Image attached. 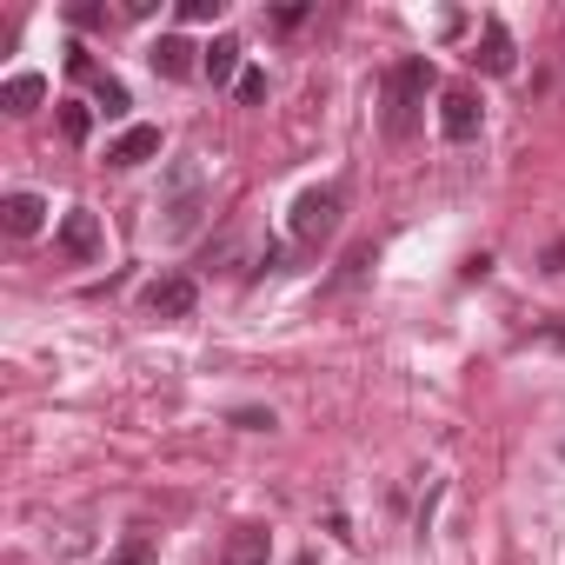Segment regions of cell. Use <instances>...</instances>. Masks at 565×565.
<instances>
[{
	"label": "cell",
	"mask_w": 565,
	"mask_h": 565,
	"mask_svg": "<svg viewBox=\"0 0 565 565\" xmlns=\"http://www.w3.org/2000/svg\"><path fill=\"white\" fill-rule=\"evenodd\" d=\"M147 61H153V74H160V81H186V74L200 67V47H193L186 34H160V41L147 47Z\"/></svg>",
	"instance_id": "cell-6"
},
{
	"label": "cell",
	"mask_w": 565,
	"mask_h": 565,
	"mask_svg": "<svg viewBox=\"0 0 565 565\" xmlns=\"http://www.w3.org/2000/svg\"><path fill=\"white\" fill-rule=\"evenodd\" d=\"M200 74H206L213 87H220V81H239V74H246V67H239V41L220 34L213 47H200Z\"/></svg>",
	"instance_id": "cell-10"
},
{
	"label": "cell",
	"mask_w": 565,
	"mask_h": 565,
	"mask_svg": "<svg viewBox=\"0 0 565 565\" xmlns=\"http://www.w3.org/2000/svg\"><path fill=\"white\" fill-rule=\"evenodd\" d=\"M340 213H347L340 186H307V193L294 200V239H307V246L333 239V233H340Z\"/></svg>",
	"instance_id": "cell-2"
},
{
	"label": "cell",
	"mask_w": 565,
	"mask_h": 565,
	"mask_svg": "<svg viewBox=\"0 0 565 565\" xmlns=\"http://www.w3.org/2000/svg\"><path fill=\"white\" fill-rule=\"evenodd\" d=\"M160 153V127H127L114 147H107V167H140V160H153Z\"/></svg>",
	"instance_id": "cell-9"
},
{
	"label": "cell",
	"mask_w": 565,
	"mask_h": 565,
	"mask_svg": "<svg viewBox=\"0 0 565 565\" xmlns=\"http://www.w3.org/2000/svg\"><path fill=\"white\" fill-rule=\"evenodd\" d=\"M61 253H67V259H81V266H87V259H100V220H94L87 206L61 220Z\"/></svg>",
	"instance_id": "cell-7"
},
{
	"label": "cell",
	"mask_w": 565,
	"mask_h": 565,
	"mask_svg": "<svg viewBox=\"0 0 565 565\" xmlns=\"http://www.w3.org/2000/svg\"><path fill=\"white\" fill-rule=\"evenodd\" d=\"M486 74H512V34L499 28V21H486V41H479V54H472Z\"/></svg>",
	"instance_id": "cell-13"
},
{
	"label": "cell",
	"mask_w": 565,
	"mask_h": 565,
	"mask_svg": "<svg viewBox=\"0 0 565 565\" xmlns=\"http://www.w3.org/2000/svg\"><path fill=\"white\" fill-rule=\"evenodd\" d=\"M140 300H147V313H160V320H186V313L200 307V287H193L186 273H160Z\"/></svg>",
	"instance_id": "cell-4"
},
{
	"label": "cell",
	"mask_w": 565,
	"mask_h": 565,
	"mask_svg": "<svg viewBox=\"0 0 565 565\" xmlns=\"http://www.w3.org/2000/svg\"><path fill=\"white\" fill-rule=\"evenodd\" d=\"M439 134L446 140H472L479 134V94L472 87H446L439 94Z\"/></svg>",
	"instance_id": "cell-5"
},
{
	"label": "cell",
	"mask_w": 565,
	"mask_h": 565,
	"mask_svg": "<svg viewBox=\"0 0 565 565\" xmlns=\"http://www.w3.org/2000/svg\"><path fill=\"white\" fill-rule=\"evenodd\" d=\"M226 0H180V21H220Z\"/></svg>",
	"instance_id": "cell-18"
},
{
	"label": "cell",
	"mask_w": 565,
	"mask_h": 565,
	"mask_svg": "<svg viewBox=\"0 0 565 565\" xmlns=\"http://www.w3.org/2000/svg\"><path fill=\"white\" fill-rule=\"evenodd\" d=\"M107 565H153V545H140V539H134V545H120Z\"/></svg>",
	"instance_id": "cell-20"
},
{
	"label": "cell",
	"mask_w": 565,
	"mask_h": 565,
	"mask_svg": "<svg viewBox=\"0 0 565 565\" xmlns=\"http://www.w3.org/2000/svg\"><path fill=\"white\" fill-rule=\"evenodd\" d=\"M366 266H373V246H353V253H347V266H340V287H353Z\"/></svg>",
	"instance_id": "cell-17"
},
{
	"label": "cell",
	"mask_w": 565,
	"mask_h": 565,
	"mask_svg": "<svg viewBox=\"0 0 565 565\" xmlns=\"http://www.w3.org/2000/svg\"><path fill=\"white\" fill-rule=\"evenodd\" d=\"M41 220H47V200L41 193H8V200H0V226H8L14 239L41 233Z\"/></svg>",
	"instance_id": "cell-8"
},
{
	"label": "cell",
	"mask_w": 565,
	"mask_h": 565,
	"mask_svg": "<svg viewBox=\"0 0 565 565\" xmlns=\"http://www.w3.org/2000/svg\"><path fill=\"white\" fill-rule=\"evenodd\" d=\"M426 94H433V61H426V54H413V61H399V67L386 74V134H393V140H406V134L419 127Z\"/></svg>",
	"instance_id": "cell-1"
},
{
	"label": "cell",
	"mask_w": 565,
	"mask_h": 565,
	"mask_svg": "<svg viewBox=\"0 0 565 565\" xmlns=\"http://www.w3.org/2000/svg\"><path fill=\"white\" fill-rule=\"evenodd\" d=\"M47 100V81L41 74H14L8 87H0V107H8V114H34Z\"/></svg>",
	"instance_id": "cell-12"
},
{
	"label": "cell",
	"mask_w": 565,
	"mask_h": 565,
	"mask_svg": "<svg viewBox=\"0 0 565 565\" xmlns=\"http://www.w3.org/2000/svg\"><path fill=\"white\" fill-rule=\"evenodd\" d=\"M233 94H239V107H259V100H266V74H259V67H246V74L233 81Z\"/></svg>",
	"instance_id": "cell-16"
},
{
	"label": "cell",
	"mask_w": 565,
	"mask_h": 565,
	"mask_svg": "<svg viewBox=\"0 0 565 565\" xmlns=\"http://www.w3.org/2000/svg\"><path fill=\"white\" fill-rule=\"evenodd\" d=\"M266 552H273L266 525H239V532L226 539V565H266Z\"/></svg>",
	"instance_id": "cell-11"
},
{
	"label": "cell",
	"mask_w": 565,
	"mask_h": 565,
	"mask_svg": "<svg viewBox=\"0 0 565 565\" xmlns=\"http://www.w3.org/2000/svg\"><path fill=\"white\" fill-rule=\"evenodd\" d=\"M233 426H246V433H273V413H259V406H239V413H233Z\"/></svg>",
	"instance_id": "cell-19"
},
{
	"label": "cell",
	"mask_w": 565,
	"mask_h": 565,
	"mask_svg": "<svg viewBox=\"0 0 565 565\" xmlns=\"http://www.w3.org/2000/svg\"><path fill=\"white\" fill-rule=\"evenodd\" d=\"M94 100H100V114H127V87L107 74H94Z\"/></svg>",
	"instance_id": "cell-15"
},
{
	"label": "cell",
	"mask_w": 565,
	"mask_h": 565,
	"mask_svg": "<svg viewBox=\"0 0 565 565\" xmlns=\"http://www.w3.org/2000/svg\"><path fill=\"white\" fill-rule=\"evenodd\" d=\"M61 134H67V140L81 147V140L94 134V107H81V100H67V107H61Z\"/></svg>",
	"instance_id": "cell-14"
},
{
	"label": "cell",
	"mask_w": 565,
	"mask_h": 565,
	"mask_svg": "<svg viewBox=\"0 0 565 565\" xmlns=\"http://www.w3.org/2000/svg\"><path fill=\"white\" fill-rule=\"evenodd\" d=\"M173 193H167V233L173 239H186L193 226H200V213H206V180H200V167H173V180H167Z\"/></svg>",
	"instance_id": "cell-3"
}]
</instances>
